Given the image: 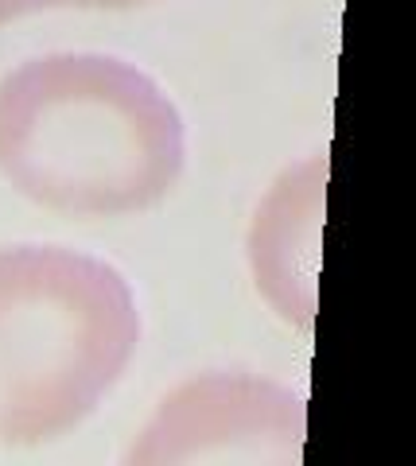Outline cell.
Instances as JSON below:
<instances>
[{"label": "cell", "mask_w": 416, "mask_h": 466, "mask_svg": "<svg viewBox=\"0 0 416 466\" xmlns=\"http://www.w3.org/2000/svg\"><path fill=\"white\" fill-rule=\"evenodd\" d=\"M145 5H156V0H70V8H86V12H128Z\"/></svg>", "instance_id": "cell-6"}, {"label": "cell", "mask_w": 416, "mask_h": 466, "mask_svg": "<svg viewBox=\"0 0 416 466\" xmlns=\"http://www.w3.org/2000/svg\"><path fill=\"white\" fill-rule=\"evenodd\" d=\"M183 167V113L137 63L51 51L0 78V175L43 210L145 214L176 191Z\"/></svg>", "instance_id": "cell-1"}, {"label": "cell", "mask_w": 416, "mask_h": 466, "mask_svg": "<svg viewBox=\"0 0 416 466\" xmlns=\"http://www.w3.org/2000/svg\"><path fill=\"white\" fill-rule=\"evenodd\" d=\"M133 284L70 245H0V447L86 424L140 346Z\"/></svg>", "instance_id": "cell-2"}, {"label": "cell", "mask_w": 416, "mask_h": 466, "mask_svg": "<svg viewBox=\"0 0 416 466\" xmlns=\"http://www.w3.org/2000/svg\"><path fill=\"white\" fill-rule=\"evenodd\" d=\"M308 431V400L296 389L246 370H210L179 381L128 443V466L249 462L296 466Z\"/></svg>", "instance_id": "cell-3"}, {"label": "cell", "mask_w": 416, "mask_h": 466, "mask_svg": "<svg viewBox=\"0 0 416 466\" xmlns=\"http://www.w3.org/2000/svg\"><path fill=\"white\" fill-rule=\"evenodd\" d=\"M51 8H70V0H0V24L36 16V12H51Z\"/></svg>", "instance_id": "cell-5"}, {"label": "cell", "mask_w": 416, "mask_h": 466, "mask_svg": "<svg viewBox=\"0 0 416 466\" xmlns=\"http://www.w3.org/2000/svg\"><path fill=\"white\" fill-rule=\"evenodd\" d=\"M327 218V156L289 164L261 195L246 233L253 288L280 323L308 339L320 291V245Z\"/></svg>", "instance_id": "cell-4"}]
</instances>
